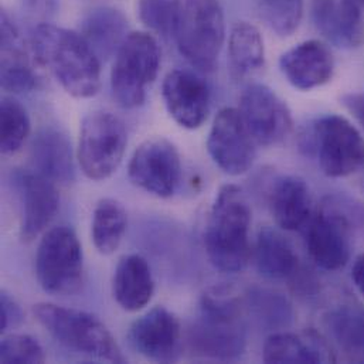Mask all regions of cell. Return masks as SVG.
<instances>
[{
    "instance_id": "obj_18",
    "label": "cell",
    "mask_w": 364,
    "mask_h": 364,
    "mask_svg": "<svg viewBox=\"0 0 364 364\" xmlns=\"http://www.w3.org/2000/svg\"><path fill=\"white\" fill-rule=\"evenodd\" d=\"M20 191L23 200L21 238L34 240L53 221L60 205L55 183L31 171L20 175Z\"/></svg>"
},
{
    "instance_id": "obj_28",
    "label": "cell",
    "mask_w": 364,
    "mask_h": 364,
    "mask_svg": "<svg viewBox=\"0 0 364 364\" xmlns=\"http://www.w3.org/2000/svg\"><path fill=\"white\" fill-rule=\"evenodd\" d=\"M328 328L336 343L348 353L364 356V308L342 305L326 318Z\"/></svg>"
},
{
    "instance_id": "obj_17",
    "label": "cell",
    "mask_w": 364,
    "mask_h": 364,
    "mask_svg": "<svg viewBox=\"0 0 364 364\" xmlns=\"http://www.w3.org/2000/svg\"><path fill=\"white\" fill-rule=\"evenodd\" d=\"M363 7L359 0H312L316 30L333 46L353 50L363 44Z\"/></svg>"
},
{
    "instance_id": "obj_8",
    "label": "cell",
    "mask_w": 364,
    "mask_h": 364,
    "mask_svg": "<svg viewBox=\"0 0 364 364\" xmlns=\"http://www.w3.org/2000/svg\"><path fill=\"white\" fill-rule=\"evenodd\" d=\"M128 144L124 121L112 112L97 111L81 122L78 162L82 173L95 182L111 178L119 168Z\"/></svg>"
},
{
    "instance_id": "obj_21",
    "label": "cell",
    "mask_w": 364,
    "mask_h": 364,
    "mask_svg": "<svg viewBox=\"0 0 364 364\" xmlns=\"http://www.w3.org/2000/svg\"><path fill=\"white\" fill-rule=\"evenodd\" d=\"M33 171L51 182L67 184L74 181V161L68 138L57 129H43L31 144Z\"/></svg>"
},
{
    "instance_id": "obj_36",
    "label": "cell",
    "mask_w": 364,
    "mask_h": 364,
    "mask_svg": "<svg viewBox=\"0 0 364 364\" xmlns=\"http://www.w3.org/2000/svg\"><path fill=\"white\" fill-rule=\"evenodd\" d=\"M352 281L356 289L364 296V254L355 259V264L352 267Z\"/></svg>"
},
{
    "instance_id": "obj_30",
    "label": "cell",
    "mask_w": 364,
    "mask_h": 364,
    "mask_svg": "<svg viewBox=\"0 0 364 364\" xmlns=\"http://www.w3.org/2000/svg\"><path fill=\"white\" fill-rule=\"evenodd\" d=\"M0 121L1 154L13 155L23 146L30 134L28 114L18 101L11 98H3L0 108Z\"/></svg>"
},
{
    "instance_id": "obj_22",
    "label": "cell",
    "mask_w": 364,
    "mask_h": 364,
    "mask_svg": "<svg viewBox=\"0 0 364 364\" xmlns=\"http://www.w3.org/2000/svg\"><path fill=\"white\" fill-rule=\"evenodd\" d=\"M0 78L3 90L9 92H27L36 87V75L21 37L4 13L1 16Z\"/></svg>"
},
{
    "instance_id": "obj_32",
    "label": "cell",
    "mask_w": 364,
    "mask_h": 364,
    "mask_svg": "<svg viewBox=\"0 0 364 364\" xmlns=\"http://www.w3.org/2000/svg\"><path fill=\"white\" fill-rule=\"evenodd\" d=\"M44 360L46 353L41 345L28 335H9L0 343L3 364H40Z\"/></svg>"
},
{
    "instance_id": "obj_10",
    "label": "cell",
    "mask_w": 364,
    "mask_h": 364,
    "mask_svg": "<svg viewBox=\"0 0 364 364\" xmlns=\"http://www.w3.org/2000/svg\"><path fill=\"white\" fill-rule=\"evenodd\" d=\"M128 175L131 182L161 198L172 197L182 179V161L176 146L161 136L141 144L134 152Z\"/></svg>"
},
{
    "instance_id": "obj_23",
    "label": "cell",
    "mask_w": 364,
    "mask_h": 364,
    "mask_svg": "<svg viewBox=\"0 0 364 364\" xmlns=\"http://www.w3.org/2000/svg\"><path fill=\"white\" fill-rule=\"evenodd\" d=\"M252 257L257 271L268 279L289 278L298 268V255L294 247L278 230L271 227L259 230Z\"/></svg>"
},
{
    "instance_id": "obj_34",
    "label": "cell",
    "mask_w": 364,
    "mask_h": 364,
    "mask_svg": "<svg viewBox=\"0 0 364 364\" xmlns=\"http://www.w3.org/2000/svg\"><path fill=\"white\" fill-rule=\"evenodd\" d=\"M1 319H0V331L4 332L10 328H16L23 322V312L20 306L16 304L14 299H11L6 292H1Z\"/></svg>"
},
{
    "instance_id": "obj_38",
    "label": "cell",
    "mask_w": 364,
    "mask_h": 364,
    "mask_svg": "<svg viewBox=\"0 0 364 364\" xmlns=\"http://www.w3.org/2000/svg\"><path fill=\"white\" fill-rule=\"evenodd\" d=\"M363 188H364V179H363Z\"/></svg>"
},
{
    "instance_id": "obj_4",
    "label": "cell",
    "mask_w": 364,
    "mask_h": 364,
    "mask_svg": "<svg viewBox=\"0 0 364 364\" xmlns=\"http://www.w3.org/2000/svg\"><path fill=\"white\" fill-rule=\"evenodd\" d=\"M173 37L183 57L198 71H214L225 40L218 0H175Z\"/></svg>"
},
{
    "instance_id": "obj_35",
    "label": "cell",
    "mask_w": 364,
    "mask_h": 364,
    "mask_svg": "<svg viewBox=\"0 0 364 364\" xmlns=\"http://www.w3.org/2000/svg\"><path fill=\"white\" fill-rule=\"evenodd\" d=\"M342 105L356 118L362 128H364V91L345 94L342 97Z\"/></svg>"
},
{
    "instance_id": "obj_24",
    "label": "cell",
    "mask_w": 364,
    "mask_h": 364,
    "mask_svg": "<svg viewBox=\"0 0 364 364\" xmlns=\"http://www.w3.org/2000/svg\"><path fill=\"white\" fill-rule=\"evenodd\" d=\"M228 70L234 81H241L265 64V46L261 31L248 21H238L228 37Z\"/></svg>"
},
{
    "instance_id": "obj_15",
    "label": "cell",
    "mask_w": 364,
    "mask_h": 364,
    "mask_svg": "<svg viewBox=\"0 0 364 364\" xmlns=\"http://www.w3.org/2000/svg\"><path fill=\"white\" fill-rule=\"evenodd\" d=\"M162 97L171 117L186 129L200 128L210 112V88L197 74L171 71L162 85Z\"/></svg>"
},
{
    "instance_id": "obj_2",
    "label": "cell",
    "mask_w": 364,
    "mask_h": 364,
    "mask_svg": "<svg viewBox=\"0 0 364 364\" xmlns=\"http://www.w3.org/2000/svg\"><path fill=\"white\" fill-rule=\"evenodd\" d=\"M251 208L235 184L223 186L210 210L204 247L213 267L221 272L242 271L251 257Z\"/></svg>"
},
{
    "instance_id": "obj_33",
    "label": "cell",
    "mask_w": 364,
    "mask_h": 364,
    "mask_svg": "<svg viewBox=\"0 0 364 364\" xmlns=\"http://www.w3.org/2000/svg\"><path fill=\"white\" fill-rule=\"evenodd\" d=\"M139 20L161 36H173L175 0H138Z\"/></svg>"
},
{
    "instance_id": "obj_5",
    "label": "cell",
    "mask_w": 364,
    "mask_h": 364,
    "mask_svg": "<svg viewBox=\"0 0 364 364\" xmlns=\"http://www.w3.org/2000/svg\"><path fill=\"white\" fill-rule=\"evenodd\" d=\"M301 149L316 159L321 171L332 179L348 178L364 169V136L341 115L314 121L301 136Z\"/></svg>"
},
{
    "instance_id": "obj_9",
    "label": "cell",
    "mask_w": 364,
    "mask_h": 364,
    "mask_svg": "<svg viewBox=\"0 0 364 364\" xmlns=\"http://www.w3.org/2000/svg\"><path fill=\"white\" fill-rule=\"evenodd\" d=\"M36 275L51 295H73L82 284L84 257L77 234L65 225L48 230L37 248Z\"/></svg>"
},
{
    "instance_id": "obj_1",
    "label": "cell",
    "mask_w": 364,
    "mask_h": 364,
    "mask_svg": "<svg viewBox=\"0 0 364 364\" xmlns=\"http://www.w3.org/2000/svg\"><path fill=\"white\" fill-rule=\"evenodd\" d=\"M31 48L40 65L74 98H91L101 88V60L73 30L38 24L31 36Z\"/></svg>"
},
{
    "instance_id": "obj_12",
    "label": "cell",
    "mask_w": 364,
    "mask_h": 364,
    "mask_svg": "<svg viewBox=\"0 0 364 364\" xmlns=\"http://www.w3.org/2000/svg\"><path fill=\"white\" fill-rule=\"evenodd\" d=\"M238 111L259 146L277 145L292 131L294 121L288 105L264 84H250L244 88Z\"/></svg>"
},
{
    "instance_id": "obj_27",
    "label": "cell",
    "mask_w": 364,
    "mask_h": 364,
    "mask_svg": "<svg viewBox=\"0 0 364 364\" xmlns=\"http://www.w3.org/2000/svg\"><path fill=\"white\" fill-rule=\"evenodd\" d=\"M128 217L124 205L115 198H101L92 213L91 237L102 255L114 254L125 235Z\"/></svg>"
},
{
    "instance_id": "obj_14",
    "label": "cell",
    "mask_w": 364,
    "mask_h": 364,
    "mask_svg": "<svg viewBox=\"0 0 364 364\" xmlns=\"http://www.w3.org/2000/svg\"><path fill=\"white\" fill-rule=\"evenodd\" d=\"M128 338L134 350L152 362L173 363L182 355L181 323L164 306H156L136 319Z\"/></svg>"
},
{
    "instance_id": "obj_25",
    "label": "cell",
    "mask_w": 364,
    "mask_h": 364,
    "mask_svg": "<svg viewBox=\"0 0 364 364\" xmlns=\"http://www.w3.org/2000/svg\"><path fill=\"white\" fill-rule=\"evenodd\" d=\"M95 54L107 58L117 54L128 37V20L115 9L101 7L92 10L81 23V33Z\"/></svg>"
},
{
    "instance_id": "obj_16",
    "label": "cell",
    "mask_w": 364,
    "mask_h": 364,
    "mask_svg": "<svg viewBox=\"0 0 364 364\" xmlns=\"http://www.w3.org/2000/svg\"><path fill=\"white\" fill-rule=\"evenodd\" d=\"M279 68L294 88L311 91L332 80L335 73V58L325 43L319 40H306L281 55Z\"/></svg>"
},
{
    "instance_id": "obj_6",
    "label": "cell",
    "mask_w": 364,
    "mask_h": 364,
    "mask_svg": "<svg viewBox=\"0 0 364 364\" xmlns=\"http://www.w3.org/2000/svg\"><path fill=\"white\" fill-rule=\"evenodd\" d=\"M33 314L64 348L101 362H127L111 332L91 314L54 304H38L33 308Z\"/></svg>"
},
{
    "instance_id": "obj_19",
    "label": "cell",
    "mask_w": 364,
    "mask_h": 364,
    "mask_svg": "<svg viewBox=\"0 0 364 364\" xmlns=\"http://www.w3.org/2000/svg\"><path fill=\"white\" fill-rule=\"evenodd\" d=\"M269 207L277 225L285 231L305 228L315 211L309 186L296 176H282L274 183Z\"/></svg>"
},
{
    "instance_id": "obj_13",
    "label": "cell",
    "mask_w": 364,
    "mask_h": 364,
    "mask_svg": "<svg viewBox=\"0 0 364 364\" xmlns=\"http://www.w3.org/2000/svg\"><path fill=\"white\" fill-rule=\"evenodd\" d=\"M304 230L308 252L319 268L339 271L346 267L352 255V227L345 214L333 207H321Z\"/></svg>"
},
{
    "instance_id": "obj_29",
    "label": "cell",
    "mask_w": 364,
    "mask_h": 364,
    "mask_svg": "<svg viewBox=\"0 0 364 364\" xmlns=\"http://www.w3.org/2000/svg\"><path fill=\"white\" fill-rule=\"evenodd\" d=\"M247 298L250 312L261 326L275 331L284 329L292 323V306L281 294L269 289L254 288L248 292Z\"/></svg>"
},
{
    "instance_id": "obj_3",
    "label": "cell",
    "mask_w": 364,
    "mask_h": 364,
    "mask_svg": "<svg viewBox=\"0 0 364 364\" xmlns=\"http://www.w3.org/2000/svg\"><path fill=\"white\" fill-rule=\"evenodd\" d=\"M188 339L201 356L223 362L238 359L247 345L238 298L225 289L204 294L200 316L190 328Z\"/></svg>"
},
{
    "instance_id": "obj_26",
    "label": "cell",
    "mask_w": 364,
    "mask_h": 364,
    "mask_svg": "<svg viewBox=\"0 0 364 364\" xmlns=\"http://www.w3.org/2000/svg\"><path fill=\"white\" fill-rule=\"evenodd\" d=\"M265 363H325L329 360L326 346L318 338H305L288 332L271 335L262 350Z\"/></svg>"
},
{
    "instance_id": "obj_20",
    "label": "cell",
    "mask_w": 364,
    "mask_h": 364,
    "mask_svg": "<svg viewBox=\"0 0 364 364\" xmlns=\"http://www.w3.org/2000/svg\"><path fill=\"white\" fill-rule=\"evenodd\" d=\"M112 292L122 309L128 312L144 309L155 292V281L148 261L136 254L122 257L115 269Z\"/></svg>"
},
{
    "instance_id": "obj_7",
    "label": "cell",
    "mask_w": 364,
    "mask_h": 364,
    "mask_svg": "<svg viewBox=\"0 0 364 364\" xmlns=\"http://www.w3.org/2000/svg\"><path fill=\"white\" fill-rule=\"evenodd\" d=\"M161 70V48L156 38L144 31L129 33L115 54L111 71L112 95L119 107H141L148 88Z\"/></svg>"
},
{
    "instance_id": "obj_11",
    "label": "cell",
    "mask_w": 364,
    "mask_h": 364,
    "mask_svg": "<svg viewBox=\"0 0 364 364\" xmlns=\"http://www.w3.org/2000/svg\"><path fill=\"white\" fill-rule=\"evenodd\" d=\"M255 141L237 108H223L211 125L207 151L211 161L227 175L247 173L257 158Z\"/></svg>"
},
{
    "instance_id": "obj_31",
    "label": "cell",
    "mask_w": 364,
    "mask_h": 364,
    "mask_svg": "<svg viewBox=\"0 0 364 364\" xmlns=\"http://www.w3.org/2000/svg\"><path fill=\"white\" fill-rule=\"evenodd\" d=\"M259 13L274 33L279 37H288L301 24L304 0H259Z\"/></svg>"
},
{
    "instance_id": "obj_37",
    "label": "cell",
    "mask_w": 364,
    "mask_h": 364,
    "mask_svg": "<svg viewBox=\"0 0 364 364\" xmlns=\"http://www.w3.org/2000/svg\"><path fill=\"white\" fill-rule=\"evenodd\" d=\"M359 1H360V4H362V7H363L364 10V0H359Z\"/></svg>"
}]
</instances>
